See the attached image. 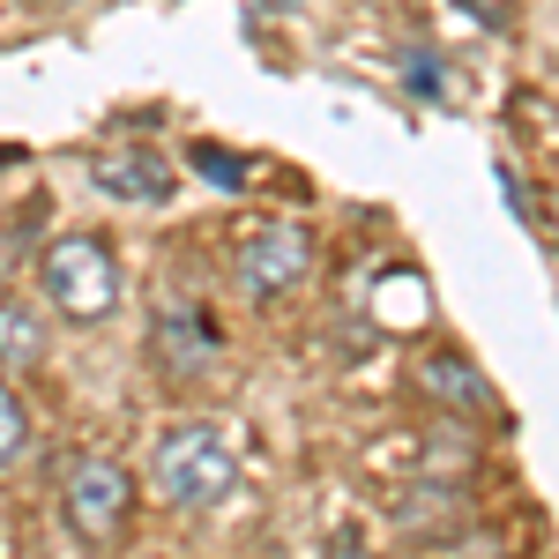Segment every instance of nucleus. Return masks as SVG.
I'll return each instance as SVG.
<instances>
[{"label":"nucleus","mask_w":559,"mask_h":559,"mask_svg":"<svg viewBox=\"0 0 559 559\" xmlns=\"http://www.w3.org/2000/svg\"><path fill=\"white\" fill-rule=\"evenodd\" d=\"M150 492L179 515H210L239 492V448L216 418H179L150 448Z\"/></svg>","instance_id":"f257e3e1"},{"label":"nucleus","mask_w":559,"mask_h":559,"mask_svg":"<svg viewBox=\"0 0 559 559\" xmlns=\"http://www.w3.org/2000/svg\"><path fill=\"white\" fill-rule=\"evenodd\" d=\"M38 292L60 321L97 329V321L120 313V261H112V247L97 231H60L38 254Z\"/></svg>","instance_id":"f03ea898"},{"label":"nucleus","mask_w":559,"mask_h":559,"mask_svg":"<svg viewBox=\"0 0 559 559\" xmlns=\"http://www.w3.org/2000/svg\"><path fill=\"white\" fill-rule=\"evenodd\" d=\"M60 522L90 552H120L128 522H134V477L120 463H105V455H83L68 471V485H60Z\"/></svg>","instance_id":"7ed1b4c3"},{"label":"nucleus","mask_w":559,"mask_h":559,"mask_svg":"<svg viewBox=\"0 0 559 559\" xmlns=\"http://www.w3.org/2000/svg\"><path fill=\"white\" fill-rule=\"evenodd\" d=\"M306 261H313V231L306 224H254L239 239V254H231V276H239L247 299H276V292H292L306 276Z\"/></svg>","instance_id":"20e7f679"},{"label":"nucleus","mask_w":559,"mask_h":559,"mask_svg":"<svg viewBox=\"0 0 559 559\" xmlns=\"http://www.w3.org/2000/svg\"><path fill=\"white\" fill-rule=\"evenodd\" d=\"M97 187L112 194V202H142V210H157V202H173V165L150 150V142H112V150H97Z\"/></svg>","instance_id":"39448f33"},{"label":"nucleus","mask_w":559,"mask_h":559,"mask_svg":"<svg viewBox=\"0 0 559 559\" xmlns=\"http://www.w3.org/2000/svg\"><path fill=\"white\" fill-rule=\"evenodd\" d=\"M418 395H432L440 411H463V418H492L500 403H492V388L477 381V366L463 350H432L418 358Z\"/></svg>","instance_id":"423d86ee"},{"label":"nucleus","mask_w":559,"mask_h":559,"mask_svg":"<svg viewBox=\"0 0 559 559\" xmlns=\"http://www.w3.org/2000/svg\"><path fill=\"white\" fill-rule=\"evenodd\" d=\"M45 350H52V329H45V306L8 292L0 299V373H38Z\"/></svg>","instance_id":"0eeeda50"},{"label":"nucleus","mask_w":559,"mask_h":559,"mask_svg":"<svg viewBox=\"0 0 559 559\" xmlns=\"http://www.w3.org/2000/svg\"><path fill=\"white\" fill-rule=\"evenodd\" d=\"M31 455H38V418H31V403L15 388L0 381V477H15Z\"/></svg>","instance_id":"6e6552de"}]
</instances>
